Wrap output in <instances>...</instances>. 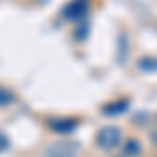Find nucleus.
Masks as SVG:
<instances>
[{
  "mask_svg": "<svg viewBox=\"0 0 157 157\" xmlns=\"http://www.w3.org/2000/svg\"><path fill=\"white\" fill-rule=\"evenodd\" d=\"M121 143V130L117 126H103L94 136V145L103 151H113Z\"/></svg>",
  "mask_w": 157,
  "mask_h": 157,
  "instance_id": "obj_1",
  "label": "nucleus"
},
{
  "mask_svg": "<svg viewBox=\"0 0 157 157\" xmlns=\"http://www.w3.org/2000/svg\"><path fill=\"white\" fill-rule=\"evenodd\" d=\"M80 153V143L75 140H57V143H50L44 149V157H75Z\"/></svg>",
  "mask_w": 157,
  "mask_h": 157,
  "instance_id": "obj_2",
  "label": "nucleus"
},
{
  "mask_svg": "<svg viewBox=\"0 0 157 157\" xmlns=\"http://www.w3.org/2000/svg\"><path fill=\"white\" fill-rule=\"evenodd\" d=\"M90 11V0H69L63 11H61V17L65 21H82Z\"/></svg>",
  "mask_w": 157,
  "mask_h": 157,
  "instance_id": "obj_3",
  "label": "nucleus"
},
{
  "mask_svg": "<svg viewBox=\"0 0 157 157\" xmlns=\"http://www.w3.org/2000/svg\"><path fill=\"white\" fill-rule=\"evenodd\" d=\"M46 126H48L55 134H71L73 130L80 126V121L69 120V117H50V120L46 121Z\"/></svg>",
  "mask_w": 157,
  "mask_h": 157,
  "instance_id": "obj_4",
  "label": "nucleus"
},
{
  "mask_svg": "<svg viewBox=\"0 0 157 157\" xmlns=\"http://www.w3.org/2000/svg\"><path fill=\"white\" fill-rule=\"evenodd\" d=\"M140 151H143V147L136 138H130V140L124 143V157H138Z\"/></svg>",
  "mask_w": 157,
  "mask_h": 157,
  "instance_id": "obj_5",
  "label": "nucleus"
},
{
  "mask_svg": "<svg viewBox=\"0 0 157 157\" xmlns=\"http://www.w3.org/2000/svg\"><path fill=\"white\" fill-rule=\"evenodd\" d=\"M128 107V101L126 98H121L120 103H109L103 107V113H107V115H115V113H121V111H126Z\"/></svg>",
  "mask_w": 157,
  "mask_h": 157,
  "instance_id": "obj_6",
  "label": "nucleus"
},
{
  "mask_svg": "<svg viewBox=\"0 0 157 157\" xmlns=\"http://www.w3.org/2000/svg\"><path fill=\"white\" fill-rule=\"evenodd\" d=\"M15 92H11L9 88H4V86H0V109L2 107H9V105H13L15 103Z\"/></svg>",
  "mask_w": 157,
  "mask_h": 157,
  "instance_id": "obj_7",
  "label": "nucleus"
},
{
  "mask_svg": "<svg viewBox=\"0 0 157 157\" xmlns=\"http://www.w3.org/2000/svg\"><path fill=\"white\" fill-rule=\"evenodd\" d=\"M138 67H140V71H155L157 61L153 57H143V59L138 61Z\"/></svg>",
  "mask_w": 157,
  "mask_h": 157,
  "instance_id": "obj_8",
  "label": "nucleus"
}]
</instances>
